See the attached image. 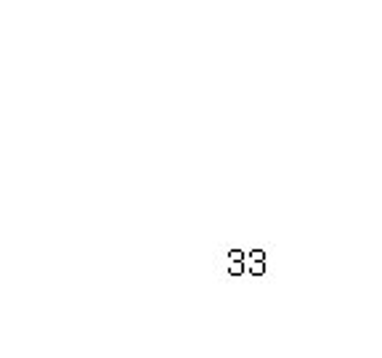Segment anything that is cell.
Returning a JSON list of instances; mask_svg holds the SVG:
<instances>
[{
  "label": "cell",
  "mask_w": 382,
  "mask_h": 358,
  "mask_svg": "<svg viewBox=\"0 0 382 358\" xmlns=\"http://www.w3.org/2000/svg\"><path fill=\"white\" fill-rule=\"evenodd\" d=\"M231 273H242V263H239V260H236V263L231 265Z\"/></svg>",
  "instance_id": "1"
}]
</instances>
